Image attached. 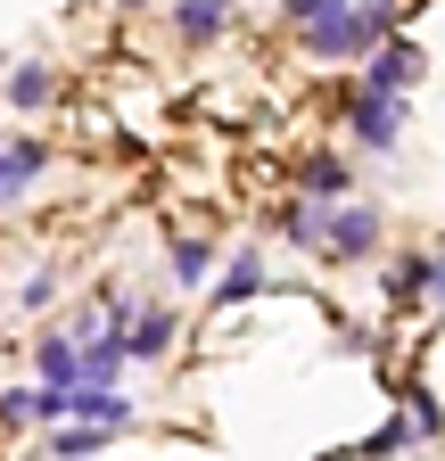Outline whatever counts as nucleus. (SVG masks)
<instances>
[{"label": "nucleus", "mask_w": 445, "mask_h": 461, "mask_svg": "<svg viewBox=\"0 0 445 461\" xmlns=\"http://www.w3.org/2000/svg\"><path fill=\"white\" fill-rule=\"evenodd\" d=\"M0 429H67V387H0Z\"/></svg>", "instance_id": "1"}, {"label": "nucleus", "mask_w": 445, "mask_h": 461, "mask_svg": "<svg viewBox=\"0 0 445 461\" xmlns=\"http://www.w3.org/2000/svg\"><path fill=\"white\" fill-rule=\"evenodd\" d=\"M116 338H124V355L132 363H149V355H165V346H174V313H165V305H116Z\"/></svg>", "instance_id": "2"}, {"label": "nucleus", "mask_w": 445, "mask_h": 461, "mask_svg": "<svg viewBox=\"0 0 445 461\" xmlns=\"http://www.w3.org/2000/svg\"><path fill=\"white\" fill-rule=\"evenodd\" d=\"M413 75H421V50H413V41H387V50H371V75H363L355 99H404Z\"/></svg>", "instance_id": "3"}, {"label": "nucleus", "mask_w": 445, "mask_h": 461, "mask_svg": "<svg viewBox=\"0 0 445 461\" xmlns=\"http://www.w3.org/2000/svg\"><path fill=\"white\" fill-rule=\"evenodd\" d=\"M132 403L116 387H67V429H124Z\"/></svg>", "instance_id": "4"}, {"label": "nucleus", "mask_w": 445, "mask_h": 461, "mask_svg": "<svg viewBox=\"0 0 445 461\" xmlns=\"http://www.w3.org/2000/svg\"><path fill=\"white\" fill-rule=\"evenodd\" d=\"M41 165H50V140H0V206H17Z\"/></svg>", "instance_id": "5"}, {"label": "nucleus", "mask_w": 445, "mask_h": 461, "mask_svg": "<svg viewBox=\"0 0 445 461\" xmlns=\"http://www.w3.org/2000/svg\"><path fill=\"white\" fill-rule=\"evenodd\" d=\"M371 240H379V214L371 206H330V230H322L330 256H363Z\"/></svg>", "instance_id": "6"}, {"label": "nucleus", "mask_w": 445, "mask_h": 461, "mask_svg": "<svg viewBox=\"0 0 445 461\" xmlns=\"http://www.w3.org/2000/svg\"><path fill=\"white\" fill-rule=\"evenodd\" d=\"M33 371H41V387H83V346L59 330V338H41L33 346Z\"/></svg>", "instance_id": "7"}, {"label": "nucleus", "mask_w": 445, "mask_h": 461, "mask_svg": "<svg viewBox=\"0 0 445 461\" xmlns=\"http://www.w3.org/2000/svg\"><path fill=\"white\" fill-rule=\"evenodd\" d=\"M396 132H404V99H355V140L387 149Z\"/></svg>", "instance_id": "8"}, {"label": "nucleus", "mask_w": 445, "mask_h": 461, "mask_svg": "<svg viewBox=\"0 0 445 461\" xmlns=\"http://www.w3.org/2000/svg\"><path fill=\"white\" fill-rule=\"evenodd\" d=\"M256 288H264V256H232L222 280H214V305H248Z\"/></svg>", "instance_id": "9"}, {"label": "nucleus", "mask_w": 445, "mask_h": 461, "mask_svg": "<svg viewBox=\"0 0 445 461\" xmlns=\"http://www.w3.org/2000/svg\"><path fill=\"white\" fill-rule=\"evenodd\" d=\"M222 17H232V0H182V9H174L182 41H214V33H222Z\"/></svg>", "instance_id": "10"}, {"label": "nucleus", "mask_w": 445, "mask_h": 461, "mask_svg": "<svg viewBox=\"0 0 445 461\" xmlns=\"http://www.w3.org/2000/svg\"><path fill=\"white\" fill-rule=\"evenodd\" d=\"M9 99H17V107H50V99H59V83H50V67H17V75H9Z\"/></svg>", "instance_id": "11"}, {"label": "nucleus", "mask_w": 445, "mask_h": 461, "mask_svg": "<svg viewBox=\"0 0 445 461\" xmlns=\"http://www.w3.org/2000/svg\"><path fill=\"white\" fill-rule=\"evenodd\" d=\"M206 272H214V248H206V240H174V280H182V288H198Z\"/></svg>", "instance_id": "12"}, {"label": "nucleus", "mask_w": 445, "mask_h": 461, "mask_svg": "<svg viewBox=\"0 0 445 461\" xmlns=\"http://www.w3.org/2000/svg\"><path fill=\"white\" fill-rule=\"evenodd\" d=\"M305 190H313V198H339V190H347V165H339V157H305Z\"/></svg>", "instance_id": "13"}, {"label": "nucleus", "mask_w": 445, "mask_h": 461, "mask_svg": "<svg viewBox=\"0 0 445 461\" xmlns=\"http://www.w3.org/2000/svg\"><path fill=\"white\" fill-rule=\"evenodd\" d=\"M99 445H107V429H59V437H50V453H59V461H67V453H99Z\"/></svg>", "instance_id": "14"}, {"label": "nucleus", "mask_w": 445, "mask_h": 461, "mask_svg": "<svg viewBox=\"0 0 445 461\" xmlns=\"http://www.w3.org/2000/svg\"><path fill=\"white\" fill-rule=\"evenodd\" d=\"M281 9H289L297 25H322V17H339V9H355V0H281Z\"/></svg>", "instance_id": "15"}, {"label": "nucleus", "mask_w": 445, "mask_h": 461, "mask_svg": "<svg viewBox=\"0 0 445 461\" xmlns=\"http://www.w3.org/2000/svg\"><path fill=\"white\" fill-rule=\"evenodd\" d=\"M404 445H413V420H387V429H379L363 453H404Z\"/></svg>", "instance_id": "16"}, {"label": "nucleus", "mask_w": 445, "mask_h": 461, "mask_svg": "<svg viewBox=\"0 0 445 461\" xmlns=\"http://www.w3.org/2000/svg\"><path fill=\"white\" fill-rule=\"evenodd\" d=\"M132 9H141V0H132Z\"/></svg>", "instance_id": "17"}]
</instances>
